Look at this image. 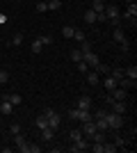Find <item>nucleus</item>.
I'll use <instances>...</instances> for the list:
<instances>
[{
  "label": "nucleus",
  "instance_id": "f257e3e1",
  "mask_svg": "<svg viewBox=\"0 0 137 153\" xmlns=\"http://www.w3.org/2000/svg\"><path fill=\"white\" fill-rule=\"evenodd\" d=\"M105 16L107 21H112V27H119V21H121V14H119V7L117 5H105Z\"/></svg>",
  "mask_w": 137,
  "mask_h": 153
},
{
  "label": "nucleus",
  "instance_id": "f03ea898",
  "mask_svg": "<svg viewBox=\"0 0 137 153\" xmlns=\"http://www.w3.org/2000/svg\"><path fill=\"white\" fill-rule=\"evenodd\" d=\"M105 121L112 130H119V128H124V114H117V112H107L105 114Z\"/></svg>",
  "mask_w": 137,
  "mask_h": 153
},
{
  "label": "nucleus",
  "instance_id": "7ed1b4c3",
  "mask_svg": "<svg viewBox=\"0 0 137 153\" xmlns=\"http://www.w3.org/2000/svg\"><path fill=\"white\" fill-rule=\"evenodd\" d=\"M82 59L87 62V66H89V69H96L98 64H101V62H98V55H96L94 51H87V53H82Z\"/></svg>",
  "mask_w": 137,
  "mask_h": 153
},
{
  "label": "nucleus",
  "instance_id": "20e7f679",
  "mask_svg": "<svg viewBox=\"0 0 137 153\" xmlns=\"http://www.w3.org/2000/svg\"><path fill=\"white\" fill-rule=\"evenodd\" d=\"M87 149H89V142H87L85 137H80V140L73 142V146H69V151H71V153H78V151H87Z\"/></svg>",
  "mask_w": 137,
  "mask_h": 153
},
{
  "label": "nucleus",
  "instance_id": "39448f33",
  "mask_svg": "<svg viewBox=\"0 0 137 153\" xmlns=\"http://www.w3.org/2000/svg\"><path fill=\"white\" fill-rule=\"evenodd\" d=\"M107 103H110V108H112V112H117V114H124L126 110V101H112V98H107Z\"/></svg>",
  "mask_w": 137,
  "mask_h": 153
},
{
  "label": "nucleus",
  "instance_id": "423d86ee",
  "mask_svg": "<svg viewBox=\"0 0 137 153\" xmlns=\"http://www.w3.org/2000/svg\"><path fill=\"white\" fill-rule=\"evenodd\" d=\"M126 96H128V91H126V89L114 87V89L110 91V96H107V98H112V101H126Z\"/></svg>",
  "mask_w": 137,
  "mask_h": 153
},
{
  "label": "nucleus",
  "instance_id": "0eeeda50",
  "mask_svg": "<svg viewBox=\"0 0 137 153\" xmlns=\"http://www.w3.org/2000/svg\"><path fill=\"white\" fill-rule=\"evenodd\" d=\"M80 130H82L85 137H91V135L96 133V123H94V119H91V121H82V128H80Z\"/></svg>",
  "mask_w": 137,
  "mask_h": 153
},
{
  "label": "nucleus",
  "instance_id": "6e6552de",
  "mask_svg": "<svg viewBox=\"0 0 137 153\" xmlns=\"http://www.w3.org/2000/svg\"><path fill=\"white\" fill-rule=\"evenodd\" d=\"M14 144H16V149H19L21 153H25V146H27V142H25V137H23L21 133H16V135H14Z\"/></svg>",
  "mask_w": 137,
  "mask_h": 153
},
{
  "label": "nucleus",
  "instance_id": "1a4fd4ad",
  "mask_svg": "<svg viewBox=\"0 0 137 153\" xmlns=\"http://www.w3.org/2000/svg\"><path fill=\"white\" fill-rule=\"evenodd\" d=\"M76 108H80V110H91V96H80L78 98V105Z\"/></svg>",
  "mask_w": 137,
  "mask_h": 153
},
{
  "label": "nucleus",
  "instance_id": "9d476101",
  "mask_svg": "<svg viewBox=\"0 0 137 153\" xmlns=\"http://www.w3.org/2000/svg\"><path fill=\"white\" fill-rule=\"evenodd\" d=\"M0 112H2V114H12V112H14V105L7 101V98H2V103H0Z\"/></svg>",
  "mask_w": 137,
  "mask_h": 153
},
{
  "label": "nucleus",
  "instance_id": "9b49d317",
  "mask_svg": "<svg viewBox=\"0 0 137 153\" xmlns=\"http://www.w3.org/2000/svg\"><path fill=\"white\" fill-rule=\"evenodd\" d=\"M119 87L121 89H135V80H130V78H119Z\"/></svg>",
  "mask_w": 137,
  "mask_h": 153
},
{
  "label": "nucleus",
  "instance_id": "f8f14e48",
  "mask_svg": "<svg viewBox=\"0 0 137 153\" xmlns=\"http://www.w3.org/2000/svg\"><path fill=\"white\" fill-rule=\"evenodd\" d=\"M114 87H119V80H117V78H112V76H107V78H105V89L112 91Z\"/></svg>",
  "mask_w": 137,
  "mask_h": 153
},
{
  "label": "nucleus",
  "instance_id": "ddd939ff",
  "mask_svg": "<svg viewBox=\"0 0 137 153\" xmlns=\"http://www.w3.org/2000/svg\"><path fill=\"white\" fill-rule=\"evenodd\" d=\"M124 76H126V78H130V80H137V66L133 64V66L124 69Z\"/></svg>",
  "mask_w": 137,
  "mask_h": 153
},
{
  "label": "nucleus",
  "instance_id": "4468645a",
  "mask_svg": "<svg viewBox=\"0 0 137 153\" xmlns=\"http://www.w3.org/2000/svg\"><path fill=\"white\" fill-rule=\"evenodd\" d=\"M112 37H114V41H117V44L126 41V34H124V30H121V27H114V32H112Z\"/></svg>",
  "mask_w": 137,
  "mask_h": 153
},
{
  "label": "nucleus",
  "instance_id": "2eb2a0df",
  "mask_svg": "<svg viewBox=\"0 0 137 153\" xmlns=\"http://www.w3.org/2000/svg\"><path fill=\"white\" fill-rule=\"evenodd\" d=\"M87 82H89L91 87H96V85H98V73H96V71H87Z\"/></svg>",
  "mask_w": 137,
  "mask_h": 153
},
{
  "label": "nucleus",
  "instance_id": "dca6fc26",
  "mask_svg": "<svg viewBox=\"0 0 137 153\" xmlns=\"http://www.w3.org/2000/svg\"><path fill=\"white\" fill-rule=\"evenodd\" d=\"M5 98L12 103V105H21V101H23V98H21V94H5Z\"/></svg>",
  "mask_w": 137,
  "mask_h": 153
},
{
  "label": "nucleus",
  "instance_id": "f3484780",
  "mask_svg": "<svg viewBox=\"0 0 137 153\" xmlns=\"http://www.w3.org/2000/svg\"><path fill=\"white\" fill-rule=\"evenodd\" d=\"M94 123H96V130H110V126H107V121H105V117L103 119H94Z\"/></svg>",
  "mask_w": 137,
  "mask_h": 153
},
{
  "label": "nucleus",
  "instance_id": "a211bd4d",
  "mask_svg": "<svg viewBox=\"0 0 137 153\" xmlns=\"http://www.w3.org/2000/svg\"><path fill=\"white\" fill-rule=\"evenodd\" d=\"M103 9H105V2H103V0H94V2H91V12H103Z\"/></svg>",
  "mask_w": 137,
  "mask_h": 153
},
{
  "label": "nucleus",
  "instance_id": "6ab92c4d",
  "mask_svg": "<svg viewBox=\"0 0 137 153\" xmlns=\"http://www.w3.org/2000/svg\"><path fill=\"white\" fill-rule=\"evenodd\" d=\"M37 128H48V117H46L44 112L37 117Z\"/></svg>",
  "mask_w": 137,
  "mask_h": 153
},
{
  "label": "nucleus",
  "instance_id": "aec40b11",
  "mask_svg": "<svg viewBox=\"0 0 137 153\" xmlns=\"http://www.w3.org/2000/svg\"><path fill=\"white\" fill-rule=\"evenodd\" d=\"M53 135H55V130H53V128H41V137H44L46 142H50Z\"/></svg>",
  "mask_w": 137,
  "mask_h": 153
},
{
  "label": "nucleus",
  "instance_id": "412c9836",
  "mask_svg": "<svg viewBox=\"0 0 137 153\" xmlns=\"http://www.w3.org/2000/svg\"><path fill=\"white\" fill-rule=\"evenodd\" d=\"M82 19H85V23H96V12H85V16H82Z\"/></svg>",
  "mask_w": 137,
  "mask_h": 153
},
{
  "label": "nucleus",
  "instance_id": "4be33fe9",
  "mask_svg": "<svg viewBox=\"0 0 137 153\" xmlns=\"http://www.w3.org/2000/svg\"><path fill=\"white\" fill-rule=\"evenodd\" d=\"M73 30H76V27H71V25L62 27V37H66V39H73Z\"/></svg>",
  "mask_w": 137,
  "mask_h": 153
},
{
  "label": "nucleus",
  "instance_id": "5701e85b",
  "mask_svg": "<svg viewBox=\"0 0 137 153\" xmlns=\"http://www.w3.org/2000/svg\"><path fill=\"white\" fill-rule=\"evenodd\" d=\"M25 153H41V146H37V144H30V142H27Z\"/></svg>",
  "mask_w": 137,
  "mask_h": 153
},
{
  "label": "nucleus",
  "instance_id": "b1692460",
  "mask_svg": "<svg viewBox=\"0 0 137 153\" xmlns=\"http://www.w3.org/2000/svg\"><path fill=\"white\" fill-rule=\"evenodd\" d=\"M69 137L76 142V140H80V137H85V135H82V130H80V128H76V130H71V133H69Z\"/></svg>",
  "mask_w": 137,
  "mask_h": 153
},
{
  "label": "nucleus",
  "instance_id": "393cba45",
  "mask_svg": "<svg viewBox=\"0 0 137 153\" xmlns=\"http://www.w3.org/2000/svg\"><path fill=\"white\" fill-rule=\"evenodd\" d=\"M73 39H78V41H85L87 34H85L82 30H78V27H76V30H73Z\"/></svg>",
  "mask_w": 137,
  "mask_h": 153
},
{
  "label": "nucleus",
  "instance_id": "a878e982",
  "mask_svg": "<svg viewBox=\"0 0 137 153\" xmlns=\"http://www.w3.org/2000/svg\"><path fill=\"white\" fill-rule=\"evenodd\" d=\"M21 44H23V34H21V32H16V34L12 37V46H21Z\"/></svg>",
  "mask_w": 137,
  "mask_h": 153
},
{
  "label": "nucleus",
  "instance_id": "bb28decb",
  "mask_svg": "<svg viewBox=\"0 0 137 153\" xmlns=\"http://www.w3.org/2000/svg\"><path fill=\"white\" fill-rule=\"evenodd\" d=\"M41 46H44V44H41L39 39H34V41H32V53H34V55H39V53H41Z\"/></svg>",
  "mask_w": 137,
  "mask_h": 153
},
{
  "label": "nucleus",
  "instance_id": "cd10ccee",
  "mask_svg": "<svg viewBox=\"0 0 137 153\" xmlns=\"http://www.w3.org/2000/svg\"><path fill=\"white\" fill-rule=\"evenodd\" d=\"M48 9L57 12V9H62V2H59V0H50V2H48Z\"/></svg>",
  "mask_w": 137,
  "mask_h": 153
},
{
  "label": "nucleus",
  "instance_id": "c85d7f7f",
  "mask_svg": "<svg viewBox=\"0 0 137 153\" xmlns=\"http://www.w3.org/2000/svg\"><path fill=\"white\" fill-rule=\"evenodd\" d=\"M78 51H80V53H87V51H91V44L87 41V39H85V41H80V48H78Z\"/></svg>",
  "mask_w": 137,
  "mask_h": 153
},
{
  "label": "nucleus",
  "instance_id": "c756f323",
  "mask_svg": "<svg viewBox=\"0 0 137 153\" xmlns=\"http://www.w3.org/2000/svg\"><path fill=\"white\" fill-rule=\"evenodd\" d=\"M71 59H73V62H76V64H78L80 59H82V53H80L78 48H76V51H71Z\"/></svg>",
  "mask_w": 137,
  "mask_h": 153
},
{
  "label": "nucleus",
  "instance_id": "7c9ffc66",
  "mask_svg": "<svg viewBox=\"0 0 137 153\" xmlns=\"http://www.w3.org/2000/svg\"><path fill=\"white\" fill-rule=\"evenodd\" d=\"M110 76L119 80V78H124V69H110Z\"/></svg>",
  "mask_w": 137,
  "mask_h": 153
},
{
  "label": "nucleus",
  "instance_id": "2f4dec72",
  "mask_svg": "<svg viewBox=\"0 0 137 153\" xmlns=\"http://www.w3.org/2000/svg\"><path fill=\"white\" fill-rule=\"evenodd\" d=\"M114 151H117L114 144H105V142H103V153H114Z\"/></svg>",
  "mask_w": 137,
  "mask_h": 153
},
{
  "label": "nucleus",
  "instance_id": "473e14b6",
  "mask_svg": "<svg viewBox=\"0 0 137 153\" xmlns=\"http://www.w3.org/2000/svg\"><path fill=\"white\" fill-rule=\"evenodd\" d=\"M94 71H96V73H110V66H105V64H98Z\"/></svg>",
  "mask_w": 137,
  "mask_h": 153
},
{
  "label": "nucleus",
  "instance_id": "72a5a7b5",
  "mask_svg": "<svg viewBox=\"0 0 137 153\" xmlns=\"http://www.w3.org/2000/svg\"><path fill=\"white\" fill-rule=\"evenodd\" d=\"M78 71H82V73H87V71H89V66H87L85 59H80V62H78Z\"/></svg>",
  "mask_w": 137,
  "mask_h": 153
},
{
  "label": "nucleus",
  "instance_id": "f704fd0d",
  "mask_svg": "<svg viewBox=\"0 0 137 153\" xmlns=\"http://www.w3.org/2000/svg\"><path fill=\"white\" fill-rule=\"evenodd\" d=\"M39 41H41V44H44V46H50V44H53V37H48V34H44V37H39Z\"/></svg>",
  "mask_w": 137,
  "mask_h": 153
},
{
  "label": "nucleus",
  "instance_id": "c9c22d12",
  "mask_svg": "<svg viewBox=\"0 0 137 153\" xmlns=\"http://www.w3.org/2000/svg\"><path fill=\"white\" fill-rule=\"evenodd\" d=\"M5 82H9V73H7V71H0V85H5Z\"/></svg>",
  "mask_w": 137,
  "mask_h": 153
},
{
  "label": "nucleus",
  "instance_id": "e433bc0d",
  "mask_svg": "<svg viewBox=\"0 0 137 153\" xmlns=\"http://www.w3.org/2000/svg\"><path fill=\"white\" fill-rule=\"evenodd\" d=\"M119 48H121V53H128V51H130V44H128V39H126V41H121V44H119Z\"/></svg>",
  "mask_w": 137,
  "mask_h": 153
},
{
  "label": "nucleus",
  "instance_id": "4c0bfd02",
  "mask_svg": "<svg viewBox=\"0 0 137 153\" xmlns=\"http://www.w3.org/2000/svg\"><path fill=\"white\" fill-rule=\"evenodd\" d=\"M112 144H114V146H124V144H126V140H124V137H114V142H112Z\"/></svg>",
  "mask_w": 137,
  "mask_h": 153
},
{
  "label": "nucleus",
  "instance_id": "58836bf2",
  "mask_svg": "<svg viewBox=\"0 0 137 153\" xmlns=\"http://www.w3.org/2000/svg\"><path fill=\"white\" fill-rule=\"evenodd\" d=\"M37 12H48V2H39V5H37Z\"/></svg>",
  "mask_w": 137,
  "mask_h": 153
},
{
  "label": "nucleus",
  "instance_id": "ea45409f",
  "mask_svg": "<svg viewBox=\"0 0 137 153\" xmlns=\"http://www.w3.org/2000/svg\"><path fill=\"white\" fill-rule=\"evenodd\" d=\"M9 133H12V135L21 133V126H19V123H12V126H9Z\"/></svg>",
  "mask_w": 137,
  "mask_h": 153
},
{
  "label": "nucleus",
  "instance_id": "a19ab883",
  "mask_svg": "<svg viewBox=\"0 0 137 153\" xmlns=\"http://www.w3.org/2000/svg\"><path fill=\"white\" fill-rule=\"evenodd\" d=\"M105 114H107V110H96V117H94V119H103Z\"/></svg>",
  "mask_w": 137,
  "mask_h": 153
},
{
  "label": "nucleus",
  "instance_id": "79ce46f5",
  "mask_svg": "<svg viewBox=\"0 0 137 153\" xmlns=\"http://www.w3.org/2000/svg\"><path fill=\"white\" fill-rule=\"evenodd\" d=\"M2 23H7V16H5L2 12H0V25H2Z\"/></svg>",
  "mask_w": 137,
  "mask_h": 153
},
{
  "label": "nucleus",
  "instance_id": "37998d69",
  "mask_svg": "<svg viewBox=\"0 0 137 153\" xmlns=\"http://www.w3.org/2000/svg\"><path fill=\"white\" fill-rule=\"evenodd\" d=\"M126 2H135V0H126Z\"/></svg>",
  "mask_w": 137,
  "mask_h": 153
}]
</instances>
